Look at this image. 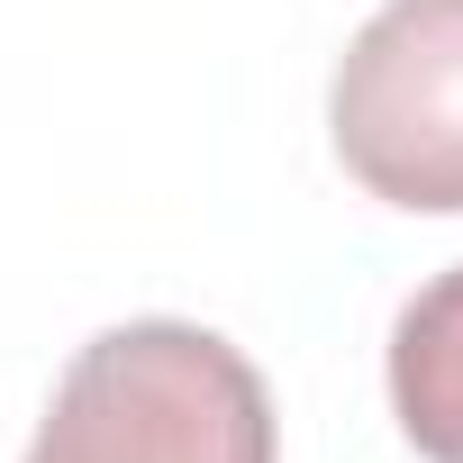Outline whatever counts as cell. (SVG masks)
Listing matches in <instances>:
<instances>
[{"instance_id":"6da1fadb","label":"cell","mask_w":463,"mask_h":463,"mask_svg":"<svg viewBox=\"0 0 463 463\" xmlns=\"http://www.w3.org/2000/svg\"><path fill=\"white\" fill-rule=\"evenodd\" d=\"M28 463H282V427L218 327L128 318L64 364Z\"/></svg>"},{"instance_id":"7a4b0ae2","label":"cell","mask_w":463,"mask_h":463,"mask_svg":"<svg viewBox=\"0 0 463 463\" xmlns=\"http://www.w3.org/2000/svg\"><path fill=\"white\" fill-rule=\"evenodd\" d=\"M336 164L418 218H463V0H382L327 82Z\"/></svg>"},{"instance_id":"3957f363","label":"cell","mask_w":463,"mask_h":463,"mask_svg":"<svg viewBox=\"0 0 463 463\" xmlns=\"http://www.w3.org/2000/svg\"><path fill=\"white\" fill-rule=\"evenodd\" d=\"M391 418L427 463H463V264L436 273L391 327Z\"/></svg>"}]
</instances>
